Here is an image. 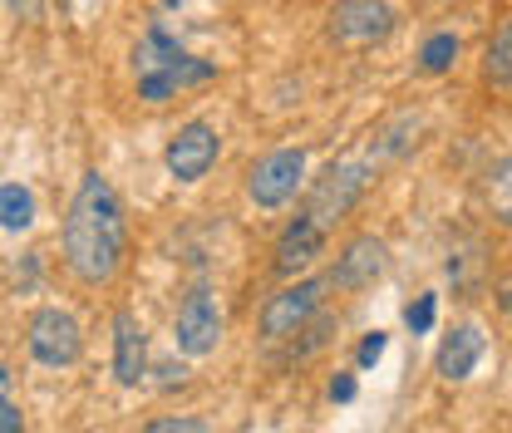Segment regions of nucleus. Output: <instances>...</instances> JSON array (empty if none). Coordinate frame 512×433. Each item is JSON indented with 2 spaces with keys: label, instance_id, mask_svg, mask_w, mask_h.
<instances>
[{
  "label": "nucleus",
  "instance_id": "6ab92c4d",
  "mask_svg": "<svg viewBox=\"0 0 512 433\" xmlns=\"http://www.w3.org/2000/svg\"><path fill=\"white\" fill-rule=\"evenodd\" d=\"M384 345H389V335H384V330H370V335L360 340V350H355V365H360V370H375L380 355H384Z\"/></svg>",
  "mask_w": 512,
  "mask_h": 433
},
{
  "label": "nucleus",
  "instance_id": "ddd939ff",
  "mask_svg": "<svg viewBox=\"0 0 512 433\" xmlns=\"http://www.w3.org/2000/svg\"><path fill=\"white\" fill-rule=\"evenodd\" d=\"M183 55V45L163 30V25H148L143 40L133 45V74H153V69H168V64Z\"/></svg>",
  "mask_w": 512,
  "mask_h": 433
},
{
  "label": "nucleus",
  "instance_id": "9d476101",
  "mask_svg": "<svg viewBox=\"0 0 512 433\" xmlns=\"http://www.w3.org/2000/svg\"><path fill=\"white\" fill-rule=\"evenodd\" d=\"M143 374H148V335L133 310H119L114 315V379L133 389V384H143Z\"/></svg>",
  "mask_w": 512,
  "mask_h": 433
},
{
  "label": "nucleus",
  "instance_id": "f8f14e48",
  "mask_svg": "<svg viewBox=\"0 0 512 433\" xmlns=\"http://www.w3.org/2000/svg\"><path fill=\"white\" fill-rule=\"evenodd\" d=\"M483 350H488V335H483L478 325H458L444 345H439V379H448V384L468 379V374L478 370Z\"/></svg>",
  "mask_w": 512,
  "mask_h": 433
},
{
  "label": "nucleus",
  "instance_id": "9b49d317",
  "mask_svg": "<svg viewBox=\"0 0 512 433\" xmlns=\"http://www.w3.org/2000/svg\"><path fill=\"white\" fill-rule=\"evenodd\" d=\"M320 247H325V232H320L316 222L301 212V217L281 232V242H276V261H271V266H276V276H286V281H291V276H301V271L320 256Z\"/></svg>",
  "mask_w": 512,
  "mask_h": 433
},
{
  "label": "nucleus",
  "instance_id": "aec40b11",
  "mask_svg": "<svg viewBox=\"0 0 512 433\" xmlns=\"http://www.w3.org/2000/svg\"><path fill=\"white\" fill-rule=\"evenodd\" d=\"M148 433H207V424L202 419H153Z\"/></svg>",
  "mask_w": 512,
  "mask_h": 433
},
{
  "label": "nucleus",
  "instance_id": "1a4fd4ad",
  "mask_svg": "<svg viewBox=\"0 0 512 433\" xmlns=\"http://www.w3.org/2000/svg\"><path fill=\"white\" fill-rule=\"evenodd\" d=\"M384 266H389V247H384L380 237H355L350 247L335 256V271L325 276V286H335V291H345V296L370 291L384 276Z\"/></svg>",
  "mask_w": 512,
  "mask_h": 433
},
{
  "label": "nucleus",
  "instance_id": "f03ea898",
  "mask_svg": "<svg viewBox=\"0 0 512 433\" xmlns=\"http://www.w3.org/2000/svg\"><path fill=\"white\" fill-rule=\"evenodd\" d=\"M370 163L365 158H335L316 183H311V197H306V217L316 222L320 232H330L335 222H345L355 212V202L365 197L370 187Z\"/></svg>",
  "mask_w": 512,
  "mask_h": 433
},
{
  "label": "nucleus",
  "instance_id": "f3484780",
  "mask_svg": "<svg viewBox=\"0 0 512 433\" xmlns=\"http://www.w3.org/2000/svg\"><path fill=\"white\" fill-rule=\"evenodd\" d=\"M163 74L173 79V89H197V84L217 79V64H212V60H197V55H178V60L168 64Z\"/></svg>",
  "mask_w": 512,
  "mask_h": 433
},
{
  "label": "nucleus",
  "instance_id": "20e7f679",
  "mask_svg": "<svg viewBox=\"0 0 512 433\" xmlns=\"http://www.w3.org/2000/svg\"><path fill=\"white\" fill-rule=\"evenodd\" d=\"M301 183H306V148H271L247 168V197L261 212L286 207L301 192Z\"/></svg>",
  "mask_w": 512,
  "mask_h": 433
},
{
  "label": "nucleus",
  "instance_id": "dca6fc26",
  "mask_svg": "<svg viewBox=\"0 0 512 433\" xmlns=\"http://www.w3.org/2000/svg\"><path fill=\"white\" fill-rule=\"evenodd\" d=\"M458 60V35L453 30H434L429 40H424V50H419V69L424 74H448Z\"/></svg>",
  "mask_w": 512,
  "mask_h": 433
},
{
  "label": "nucleus",
  "instance_id": "412c9836",
  "mask_svg": "<svg viewBox=\"0 0 512 433\" xmlns=\"http://www.w3.org/2000/svg\"><path fill=\"white\" fill-rule=\"evenodd\" d=\"M355 389H360V384H355V374H335L325 394H330V404H350V399H355Z\"/></svg>",
  "mask_w": 512,
  "mask_h": 433
},
{
  "label": "nucleus",
  "instance_id": "4468645a",
  "mask_svg": "<svg viewBox=\"0 0 512 433\" xmlns=\"http://www.w3.org/2000/svg\"><path fill=\"white\" fill-rule=\"evenodd\" d=\"M35 222V192L20 183H5L0 187V227L5 232H25Z\"/></svg>",
  "mask_w": 512,
  "mask_h": 433
},
{
  "label": "nucleus",
  "instance_id": "2eb2a0df",
  "mask_svg": "<svg viewBox=\"0 0 512 433\" xmlns=\"http://www.w3.org/2000/svg\"><path fill=\"white\" fill-rule=\"evenodd\" d=\"M483 79L493 89H508L512 84V25H498V35H493V45L483 55Z\"/></svg>",
  "mask_w": 512,
  "mask_h": 433
},
{
  "label": "nucleus",
  "instance_id": "5701e85b",
  "mask_svg": "<svg viewBox=\"0 0 512 433\" xmlns=\"http://www.w3.org/2000/svg\"><path fill=\"white\" fill-rule=\"evenodd\" d=\"M20 424H25V419H20V409H15L10 399H0V433H15Z\"/></svg>",
  "mask_w": 512,
  "mask_h": 433
},
{
  "label": "nucleus",
  "instance_id": "4be33fe9",
  "mask_svg": "<svg viewBox=\"0 0 512 433\" xmlns=\"http://www.w3.org/2000/svg\"><path fill=\"white\" fill-rule=\"evenodd\" d=\"M20 20H45V0H5Z\"/></svg>",
  "mask_w": 512,
  "mask_h": 433
},
{
  "label": "nucleus",
  "instance_id": "6e6552de",
  "mask_svg": "<svg viewBox=\"0 0 512 433\" xmlns=\"http://www.w3.org/2000/svg\"><path fill=\"white\" fill-rule=\"evenodd\" d=\"M394 30V5L389 0H335L330 10V35L340 45H380Z\"/></svg>",
  "mask_w": 512,
  "mask_h": 433
},
{
  "label": "nucleus",
  "instance_id": "39448f33",
  "mask_svg": "<svg viewBox=\"0 0 512 433\" xmlns=\"http://www.w3.org/2000/svg\"><path fill=\"white\" fill-rule=\"evenodd\" d=\"M217 153H222L217 128L202 124V119H192V124H183L173 133V143H168V153H163V168H168L173 183H202V178L212 173Z\"/></svg>",
  "mask_w": 512,
  "mask_h": 433
},
{
  "label": "nucleus",
  "instance_id": "7ed1b4c3",
  "mask_svg": "<svg viewBox=\"0 0 512 433\" xmlns=\"http://www.w3.org/2000/svg\"><path fill=\"white\" fill-rule=\"evenodd\" d=\"M25 345H30V360L45 365V370H69V365H79V355H84L79 320L60 306H40L30 315Z\"/></svg>",
  "mask_w": 512,
  "mask_h": 433
},
{
  "label": "nucleus",
  "instance_id": "0eeeda50",
  "mask_svg": "<svg viewBox=\"0 0 512 433\" xmlns=\"http://www.w3.org/2000/svg\"><path fill=\"white\" fill-rule=\"evenodd\" d=\"M173 340L188 360H202L222 345V306L212 291H192L188 301L178 306V325H173Z\"/></svg>",
  "mask_w": 512,
  "mask_h": 433
},
{
  "label": "nucleus",
  "instance_id": "a211bd4d",
  "mask_svg": "<svg viewBox=\"0 0 512 433\" xmlns=\"http://www.w3.org/2000/svg\"><path fill=\"white\" fill-rule=\"evenodd\" d=\"M434 315H439V296H434V291L414 296V306L404 310V325H409V335H429V330H434Z\"/></svg>",
  "mask_w": 512,
  "mask_h": 433
},
{
  "label": "nucleus",
  "instance_id": "b1692460",
  "mask_svg": "<svg viewBox=\"0 0 512 433\" xmlns=\"http://www.w3.org/2000/svg\"><path fill=\"white\" fill-rule=\"evenodd\" d=\"M10 384H15V374H10L5 365H0V399H10Z\"/></svg>",
  "mask_w": 512,
  "mask_h": 433
},
{
  "label": "nucleus",
  "instance_id": "423d86ee",
  "mask_svg": "<svg viewBox=\"0 0 512 433\" xmlns=\"http://www.w3.org/2000/svg\"><path fill=\"white\" fill-rule=\"evenodd\" d=\"M325 291H330L325 281H291L286 291H276V296L261 306V320H256L261 340H291L320 310V296H325Z\"/></svg>",
  "mask_w": 512,
  "mask_h": 433
},
{
  "label": "nucleus",
  "instance_id": "f257e3e1",
  "mask_svg": "<svg viewBox=\"0 0 512 433\" xmlns=\"http://www.w3.org/2000/svg\"><path fill=\"white\" fill-rule=\"evenodd\" d=\"M128 247V227H124V207L119 192L109 187V178L84 173L79 192L64 212V266L79 286L99 291L119 276Z\"/></svg>",
  "mask_w": 512,
  "mask_h": 433
}]
</instances>
